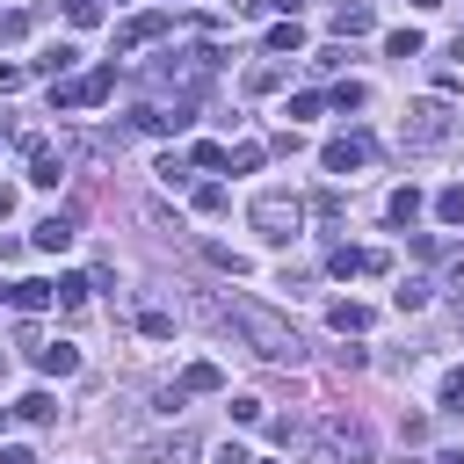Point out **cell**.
<instances>
[{
	"instance_id": "1",
	"label": "cell",
	"mask_w": 464,
	"mask_h": 464,
	"mask_svg": "<svg viewBox=\"0 0 464 464\" xmlns=\"http://www.w3.org/2000/svg\"><path fill=\"white\" fill-rule=\"evenodd\" d=\"M225 319L254 341V355H268V362H304V341H297V334H290L261 297H232V304H225Z\"/></svg>"
},
{
	"instance_id": "2",
	"label": "cell",
	"mask_w": 464,
	"mask_h": 464,
	"mask_svg": "<svg viewBox=\"0 0 464 464\" xmlns=\"http://www.w3.org/2000/svg\"><path fill=\"white\" fill-rule=\"evenodd\" d=\"M246 225H254L268 246H290V239H297V225H304V203H297L290 188H261V196L246 203Z\"/></svg>"
},
{
	"instance_id": "3",
	"label": "cell",
	"mask_w": 464,
	"mask_h": 464,
	"mask_svg": "<svg viewBox=\"0 0 464 464\" xmlns=\"http://www.w3.org/2000/svg\"><path fill=\"white\" fill-rule=\"evenodd\" d=\"M457 138V109L450 102H413L406 116H399V145L406 152H435V145H450Z\"/></svg>"
},
{
	"instance_id": "4",
	"label": "cell",
	"mask_w": 464,
	"mask_h": 464,
	"mask_svg": "<svg viewBox=\"0 0 464 464\" xmlns=\"http://www.w3.org/2000/svg\"><path fill=\"white\" fill-rule=\"evenodd\" d=\"M210 72H218V51H210V44H188V51H160L152 87H196V80H210Z\"/></svg>"
},
{
	"instance_id": "5",
	"label": "cell",
	"mask_w": 464,
	"mask_h": 464,
	"mask_svg": "<svg viewBox=\"0 0 464 464\" xmlns=\"http://www.w3.org/2000/svg\"><path fill=\"white\" fill-rule=\"evenodd\" d=\"M109 94H116V65H94L87 80L51 87V109H94V102H109Z\"/></svg>"
},
{
	"instance_id": "6",
	"label": "cell",
	"mask_w": 464,
	"mask_h": 464,
	"mask_svg": "<svg viewBox=\"0 0 464 464\" xmlns=\"http://www.w3.org/2000/svg\"><path fill=\"white\" fill-rule=\"evenodd\" d=\"M362 160H370V138H362V130H341V138L319 145V167H326V174H355Z\"/></svg>"
},
{
	"instance_id": "7",
	"label": "cell",
	"mask_w": 464,
	"mask_h": 464,
	"mask_svg": "<svg viewBox=\"0 0 464 464\" xmlns=\"http://www.w3.org/2000/svg\"><path fill=\"white\" fill-rule=\"evenodd\" d=\"M167 22H174L167 7H152V14H130V22L116 29V58H130V51H145L152 36H167Z\"/></svg>"
},
{
	"instance_id": "8",
	"label": "cell",
	"mask_w": 464,
	"mask_h": 464,
	"mask_svg": "<svg viewBox=\"0 0 464 464\" xmlns=\"http://www.w3.org/2000/svg\"><path fill=\"white\" fill-rule=\"evenodd\" d=\"M22 152H29V181L36 188H58L65 181V152H51L44 138H22Z\"/></svg>"
},
{
	"instance_id": "9",
	"label": "cell",
	"mask_w": 464,
	"mask_h": 464,
	"mask_svg": "<svg viewBox=\"0 0 464 464\" xmlns=\"http://www.w3.org/2000/svg\"><path fill=\"white\" fill-rule=\"evenodd\" d=\"M138 464H196V435H160V442H138Z\"/></svg>"
},
{
	"instance_id": "10",
	"label": "cell",
	"mask_w": 464,
	"mask_h": 464,
	"mask_svg": "<svg viewBox=\"0 0 464 464\" xmlns=\"http://www.w3.org/2000/svg\"><path fill=\"white\" fill-rule=\"evenodd\" d=\"M370 29H377V7L370 0H341L334 7V36H370Z\"/></svg>"
},
{
	"instance_id": "11",
	"label": "cell",
	"mask_w": 464,
	"mask_h": 464,
	"mask_svg": "<svg viewBox=\"0 0 464 464\" xmlns=\"http://www.w3.org/2000/svg\"><path fill=\"white\" fill-rule=\"evenodd\" d=\"M0 297H7L14 312H44V304H58V290H51V283H29V276H22V283H7Z\"/></svg>"
},
{
	"instance_id": "12",
	"label": "cell",
	"mask_w": 464,
	"mask_h": 464,
	"mask_svg": "<svg viewBox=\"0 0 464 464\" xmlns=\"http://www.w3.org/2000/svg\"><path fill=\"white\" fill-rule=\"evenodd\" d=\"M36 370H44V377H72V370H80V348H72V341H44V348H36Z\"/></svg>"
},
{
	"instance_id": "13",
	"label": "cell",
	"mask_w": 464,
	"mask_h": 464,
	"mask_svg": "<svg viewBox=\"0 0 464 464\" xmlns=\"http://www.w3.org/2000/svg\"><path fill=\"white\" fill-rule=\"evenodd\" d=\"M72 232H80V225H72V210H51V218L36 225V246H44V254H58V246H72Z\"/></svg>"
},
{
	"instance_id": "14",
	"label": "cell",
	"mask_w": 464,
	"mask_h": 464,
	"mask_svg": "<svg viewBox=\"0 0 464 464\" xmlns=\"http://www.w3.org/2000/svg\"><path fill=\"white\" fill-rule=\"evenodd\" d=\"M14 420H29V428H51V420H58V399H51V392H22V399H14Z\"/></svg>"
},
{
	"instance_id": "15",
	"label": "cell",
	"mask_w": 464,
	"mask_h": 464,
	"mask_svg": "<svg viewBox=\"0 0 464 464\" xmlns=\"http://www.w3.org/2000/svg\"><path fill=\"white\" fill-rule=\"evenodd\" d=\"M334 457H355V464H362V457H370V428H362V420H334Z\"/></svg>"
},
{
	"instance_id": "16",
	"label": "cell",
	"mask_w": 464,
	"mask_h": 464,
	"mask_svg": "<svg viewBox=\"0 0 464 464\" xmlns=\"http://www.w3.org/2000/svg\"><path fill=\"white\" fill-rule=\"evenodd\" d=\"M326 319H334V334H370V319H377V312H370V304H355V297H341Z\"/></svg>"
},
{
	"instance_id": "17",
	"label": "cell",
	"mask_w": 464,
	"mask_h": 464,
	"mask_svg": "<svg viewBox=\"0 0 464 464\" xmlns=\"http://www.w3.org/2000/svg\"><path fill=\"white\" fill-rule=\"evenodd\" d=\"M181 392H225V370L218 362H188L181 370Z\"/></svg>"
},
{
	"instance_id": "18",
	"label": "cell",
	"mask_w": 464,
	"mask_h": 464,
	"mask_svg": "<svg viewBox=\"0 0 464 464\" xmlns=\"http://www.w3.org/2000/svg\"><path fill=\"white\" fill-rule=\"evenodd\" d=\"M72 58H80V51H72V44H51V51H44V58H36V72H44V80H51V87H58V72H72Z\"/></svg>"
},
{
	"instance_id": "19",
	"label": "cell",
	"mask_w": 464,
	"mask_h": 464,
	"mask_svg": "<svg viewBox=\"0 0 464 464\" xmlns=\"http://www.w3.org/2000/svg\"><path fill=\"white\" fill-rule=\"evenodd\" d=\"M283 87V58H261L254 72H246V94H276Z\"/></svg>"
},
{
	"instance_id": "20",
	"label": "cell",
	"mask_w": 464,
	"mask_h": 464,
	"mask_svg": "<svg viewBox=\"0 0 464 464\" xmlns=\"http://www.w3.org/2000/svg\"><path fill=\"white\" fill-rule=\"evenodd\" d=\"M384 218H392V225H413V218H420V188H392Z\"/></svg>"
},
{
	"instance_id": "21",
	"label": "cell",
	"mask_w": 464,
	"mask_h": 464,
	"mask_svg": "<svg viewBox=\"0 0 464 464\" xmlns=\"http://www.w3.org/2000/svg\"><path fill=\"white\" fill-rule=\"evenodd\" d=\"M51 290H58V304H65V312H80V304H87V290H94V283H87V276H58V283H51Z\"/></svg>"
},
{
	"instance_id": "22",
	"label": "cell",
	"mask_w": 464,
	"mask_h": 464,
	"mask_svg": "<svg viewBox=\"0 0 464 464\" xmlns=\"http://www.w3.org/2000/svg\"><path fill=\"white\" fill-rule=\"evenodd\" d=\"M428 290H435V283H420V276H406V283L392 290V304H399V312H420V304H428Z\"/></svg>"
},
{
	"instance_id": "23",
	"label": "cell",
	"mask_w": 464,
	"mask_h": 464,
	"mask_svg": "<svg viewBox=\"0 0 464 464\" xmlns=\"http://www.w3.org/2000/svg\"><path fill=\"white\" fill-rule=\"evenodd\" d=\"M138 334H145V341H167V334H174V312L145 304V312H138Z\"/></svg>"
},
{
	"instance_id": "24",
	"label": "cell",
	"mask_w": 464,
	"mask_h": 464,
	"mask_svg": "<svg viewBox=\"0 0 464 464\" xmlns=\"http://www.w3.org/2000/svg\"><path fill=\"white\" fill-rule=\"evenodd\" d=\"M435 218H442V225H464V181H450V188L435 196Z\"/></svg>"
},
{
	"instance_id": "25",
	"label": "cell",
	"mask_w": 464,
	"mask_h": 464,
	"mask_svg": "<svg viewBox=\"0 0 464 464\" xmlns=\"http://www.w3.org/2000/svg\"><path fill=\"white\" fill-rule=\"evenodd\" d=\"M268 51H304V29H297V22H276V29H268Z\"/></svg>"
},
{
	"instance_id": "26",
	"label": "cell",
	"mask_w": 464,
	"mask_h": 464,
	"mask_svg": "<svg viewBox=\"0 0 464 464\" xmlns=\"http://www.w3.org/2000/svg\"><path fill=\"white\" fill-rule=\"evenodd\" d=\"M384 51H392V58H420V29H392Z\"/></svg>"
},
{
	"instance_id": "27",
	"label": "cell",
	"mask_w": 464,
	"mask_h": 464,
	"mask_svg": "<svg viewBox=\"0 0 464 464\" xmlns=\"http://www.w3.org/2000/svg\"><path fill=\"white\" fill-rule=\"evenodd\" d=\"M442 413H464V362L442 377Z\"/></svg>"
},
{
	"instance_id": "28",
	"label": "cell",
	"mask_w": 464,
	"mask_h": 464,
	"mask_svg": "<svg viewBox=\"0 0 464 464\" xmlns=\"http://www.w3.org/2000/svg\"><path fill=\"white\" fill-rule=\"evenodd\" d=\"M362 102H370L362 80H341V87H334V109H362Z\"/></svg>"
},
{
	"instance_id": "29",
	"label": "cell",
	"mask_w": 464,
	"mask_h": 464,
	"mask_svg": "<svg viewBox=\"0 0 464 464\" xmlns=\"http://www.w3.org/2000/svg\"><path fill=\"white\" fill-rule=\"evenodd\" d=\"M319 109H326V94H290V109H283V116H290V123H304V116H319Z\"/></svg>"
},
{
	"instance_id": "30",
	"label": "cell",
	"mask_w": 464,
	"mask_h": 464,
	"mask_svg": "<svg viewBox=\"0 0 464 464\" xmlns=\"http://www.w3.org/2000/svg\"><path fill=\"white\" fill-rule=\"evenodd\" d=\"M152 174H160L167 188H181V181H188V167H181V152H160V167H152Z\"/></svg>"
},
{
	"instance_id": "31",
	"label": "cell",
	"mask_w": 464,
	"mask_h": 464,
	"mask_svg": "<svg viewBox=\"0 0 464 464\" xmlns=\"http://www.w3.org/2000/svg\"><path fill=\"white\" fill-rule=\"evenodd\" d=\"M196 210L218 218V210H225V181H203V188H196Z\"/></svg>"
},
{
	"instance_id": "32",
	"label": "cell",
	"mask_w": 464,
	"mask_h": 464,
	"mask_svg": "<svg viewBox=\"0 0 464 464\" xmlns=\"http://www.w3.org/2000/svg\"><path fill=\"white\" fill-rule=\"evenodd\" d=\"M203 254H210V261H218V268H225V276H246V261H239V254H232V246H218V239H203Z\"/></svg>"
},
{
	"instance_id": "33",
	"label": "cell",
	"mask_w": 464,
	"mask_h": 464,
	"mask_svg": "<svg viewBox=\"0 0 464 464\" xmlns=\"http://www.w3.org/2000/svg\"><path fill=\"white\" fill-rule=\"evenodd\" d=\"M65 22H80V29H94V22H102V0H65Z\"/></svg>"
},
{
	"instance_id": "34",
	"label": "cell",
	"mask_w": 464,
	"mask_h": 464,
	"mask_svg": "<svg viewBox=\"0 0 464 464\" xmlns=\"http://www.w3.org/2000/svg\"><path fill=\"white\" fill-rule=\"evenodd\" d=\"M225 167H232V174H246V167H261V145H232V152H225Z\"/></svg>"
},
{
	"instance_id": "35",
	"label": "cell",
	"mask_w": 464,
	"mask_h": 464,
	"mask_svg": "<svg viewBox=\"0 0 464 464\" xmlns=\"http://www.w3.org/2000/svg\"><path fill=\"white\" fill-rule=\"evenodd\" d=\"M312 210H319V225H341V196H334V188H319V196H312Z\"/></svg>"
},
{
	"instance_id": "36",
	"label": "cell",
	"mask_w": 464,
	"mask_h": 464,
	"mask_svg": "<svg viewBox=\"0 0 464 464\" xmlns=\"http://www.w3.org/2000/svg\"><path fill=\"white\" fill-rule=\"evenodd\" d=\"M22 80H29V72H22V65H0V94H14V87H22Z\"/></svg>"
},
{
	"instance_id": "37",
	"label": "cell",
	"mask_w": 464,
	"mask_h": 464,
	"mask_svg": "<svg viewBox=\"0 0 464 464\" xmlns=\"http://www.w3.org/2000/svg\"><path fill=\"white\" fill-rule=\"evenodd\" d=\"M210 464H254V457H246V450H239V442H225V450H218V457H210Z\"/></svg>"
},
{
	"instance_id": "38",
	"label": "cell",
	"mask_w": 464,
	"mask_h": 464,
	"mask_svg": "<svg viewBox=\"0 0 464 464\" xmlns=\"http://www.w3.org/2000/svg\"><path fill=\"white\" fill-rule=\"evenodd\" d=\"M450 290H457V297H464V246H457V254H450Z\"/></svg>"
},
{
	"instance_id": "39",
	"label": "cell",
	"mask_w": 464,
	"mask_h": 464,
	"mask_svg": "<svg viewBox=\"0 0 464 464\" xmlns=\"http://www.w3.org/2000/svg\"><path fill=\"white\" fill-rule=\"evenodd\" d=\"M0 464H36V450H22V442H14V450H0Z\"/></svg>"
},
{
	"instance_id": "40",
	"label": "cell",
	"mask_w": 464,
	"mask_h": 464,
	"mask_svg": "<svg viewBox=\"0 0 464 464\" xmlns=\"http://www.w3.org/2000/svg\"><path fill=\"white\" fill-rule=\"evenodd\" d=\"M0 218H14V188L7 181H0Z\"/></svg>"
},
{
	"instance_id": "41",
	"label": "cell",
	"mask_w": 464,
	"mask_h": 464,
	"mask_svg": "<svg viewBox=\"0 0 464 464\" xmlns=\"http://www.w3.org/2000/svg\"><path fill=\"white\" fill-rule=\"evenodd\" d=\"M413 7H442V0H413Z\"/></svg>"
},
{
	"instance_id": "42",
	"label": "cell",
	"mask_w": 464,
	"mask_h": 464,
	"mask_svg": "<svg viewBox=\"0 0 464 464\" xmlns=\"http://www.w3.org/2000/svg\"><path fill=\"white\" fill-rule=\"evenodd\" d=\"M399 464H413V457H399Z\"/></svg>"
}]
</instances>
